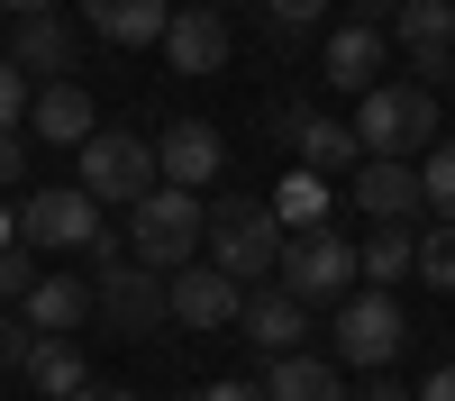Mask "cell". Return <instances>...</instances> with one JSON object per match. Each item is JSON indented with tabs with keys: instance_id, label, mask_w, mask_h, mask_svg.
I'll return each mask as SVG.
<instances>
[{
	"instance_id": "6da1fadb",
	"label": "cell",
	"mask_w": 455,
	"mask_h": 401,
	"mask_svg": "<svg viewBox=\"0 0 455 401\" xmlns=\"http://www.w3.org/2000/svg\"><path fill=\"white\" fill-rule=\"evenodd\" d=\"M201 237H210V210H201V192H173V182H156L137 210H128V255L146 274H182V265H201Z\"/></svg>"
},
{
	"instance_id": "7a4b0ae2",
	"label": "cell",
	"mask_w": 455,
	"mask_h": 401,
	"mask_svg": "<svg viewBox=\"0 0 455 401\" xmlns=\"http://www.w3.org/2000/svg\"><path fill=\"white\" fill-rule=\"evenodd\" d=\"M19 237H28V246H73V255H92V274L128 255V237L100 229V201L83 192V182H46V192H28V201H19Z\"/></svg>"
},
{
	"instance_id": "3957f363",
	"label": "cell",
	"mask_w": 455,
	"mask_h": 401,
	"mask_svg": "<svg viewBox=\"0 0 455 401\" xmlns=\"http://www.w3.org/2000/svg\"><path fill=\"white\" fill-rule=\"evenodd\" d=\"M201 255H210L228 283H246V292L274 283V265H283V219H274V201H219Z\"/></svg>"
},
{
	"instance_id": "277c9868",
	"label": "cell",
	"mask_w": 455,
	"mask_h": 401,
	"mask_svg": "<svg viewBox=\"0 0 455 401\" xmlns=\"http://www.w3.org/2000/svg\"><path fill=\"white\" fill-rule=\"evenodd\" d=\"M355 146L364 156H428L437 146V92L428 83H373L364 100H355Z\"/></svg>"
},
{
	"instance_id": "5b68a950",
	"label": "cell",
	"mask_w": 455,
	"mask_h": 401,
	"mask_svg": "<svg viewBox=\"0 0 455 401\" xmlns=\"http://www.w3.org/2000/svg\"><path fill=\"white\" fill-rule=\"evenodd\" d=\"M83 192L100 210H137L146 192H156V137H137V128H92L83 146Z\"/></svg>"
},
{
	"instance_id": "8992f818",
	"label": "cell",
	"mask_w": 455,
	"mask_h": 401,
	"mask_svg": "<svg viewBox=\"0 0 455 401\" xmlns=\"http://www.w3.org/2000/svg\"><path fill=\"white\" fill-rule=\"evenodd\" d=\"M274 283L291 292V301H347V283H355V246L337 237V229H291Z\"/></svg>"
},
{
	"instance_id": "52a82bcc",
	"label": "cell",
	"mask_w": 455,
	"mask_h": 401,
	"mask_svg": "<svg viewBox=\"0 0 455 401\" xmlns=\"http://www.w3.org/2000/svg\"><path fill=\"white\" fill-rule=\"evenodd\" d=\"M92 301H100V328H119V338H146L156 319H173L164 274H146L137 255H119V265H100V274H92Z\"/></svg>"
},
{
	"instance_id": "ba28073f",
	"label": "cell",
	"mask_w": 455,
	"mask_h": 401,
	"mask_svg": "<svg viewBox=\"0 0 455 401\" xmlns=\"http://www.w3.org/2000/svg\"><path fill=\"white\" fill-rule=\"evenodd\" d=\"M401 338H410V319H401V301H392V292H355V301L337 310V356H347V365H364V374H392Z\"/></svg>"
},
{
	"instance_id": "9c48e42d",
	"label": "cell",
	"mask_w": 455,
	"mask_h": 401,
	"mask_svg": "<svg viewBox=\"0 0 455 401\" xmlns=\"http://www.w3.org/2000/svg\"><path fill=\"white\" fill-rule=\"evenodd\" d=\"M156 173L173 182V192H210V182L228 173V137H219L210 119H173V128L156 137Z\"/></svg>"
},
{
	"instance_id": "30bf717a",
	"label": "cell",
	"mask_w": 455,
	"mask_h": 401,
	"mask_svg": "<svg viewBox=\"0 0 455 401\" xmlns=\"http://www.w3.org/2000/svg\"><path fill=\"white\" fill-rule=\"evenodd\" d=\"M237 338L264 347V365H274V356H300V338H310V301H291L283 283H255L246 310H237Z\"/></svg>"
},
{
	"instance_id": "8fae6325",
	"label": "cell",
	"mask_w": 455,
	"mask_h": 401,
	"mask_svg": "<svg viewBox=\"0 0 455 401\" xmlns=\"http://www.w3.org/2000/svg\"><path fill=\"white\" fill-rule=\"evenodd\" d=\"M164 301H173V319L182 328H237V310H246V283H228L210 255L201 265H182L173 283H164Z\"/></svg>"
},
{
	"instance_id": "7c38bea8",
	"label": "cell",
	"mask_w": 455,
	"mask_h": 401,
	"mask_svg": "<svg viewBox=\"0 0 455 401\" xmlns=\"http://www.w3.org/2000/svg\"><path fill=\"white\" fill-rule=\"evenodd\" d=\"M228 55H237L228 10H201V0H192V10H173V28H164V64H173V73H192V83H201V73H219Z\"/></svg>"
},
{
	"instance_id": "4fadbf2b",
	"label": "cell",
	"mask_w": 455,
	"mask_h": 401,
	"mask_svg": "<svg viewBox=\"0 0 455 401\" xmlns=\"http://www.w3.org/2000/svg\"><path fill=\"white\" fill-rule=\"evenodd\" d=\"M392 36L410 46V83H437V73H455V0H410V10L392 19Z\"/></svg>"
},
{
	"instance_id": "5bb4252c",
	"label": "cell",
	"mask_w": 455,
	"mask_h": 401,
	"mask_svg": "<svg viewBox=\"0 0 455 401\" xmlns=\"http://www.w3.org/2000/svg\"><path fill=\"white\" fill-rule=\"evenodd\" d=\"M283 137H291V156H300V164H319V173H355V164H364V146H355V119L283 109Z\"/></svg>"
},
{
	"instance_id": "9a60e30c",
	"label": "cell",
	"mask_w": 455,
	"mask_h": 401,
	"mask_svg": "<svg viewBox=\"0 0 455 401\" xmlns=\"http://www.w3.org/2000/svg\"><path fill=\"white\" fill-rule=\"evenodd\" d=\"M19 319L36 328V338H73L83 319H100V301H92L83 274H36V292L19 301Z\"/></svg>"
},
{
	"instance_id": "2e32d148",
	"label": "cell",
	"mask_w": 455,
	"mask_h": 401,
	"mask_svg": "<svg viewBox=\"0 0 455 401\" xmlns=\"http://www.w3.org/2000/svg\"><path fill=\"white\" fill-rule=\"evenodd\" d=\"M355 210L383 229V219H410L419 210V164H401V156H364L355 164Z\"/></svg>"
},
{
	"instance_id": "e0dca14e",
	"label": "cell",
	"mask_w": 455,
	"mask_h": 401,
	"mask_svg": "<svg viewBox=\"0 0 455 401\" xmlns=\"http://www.w3.org/2000/svg\"><path fill=\"white\" fill-rule=\"evenodd\" d=\"M73 36L64 19H19V36H10V64L28 73V83H73Z\"/></svg>"
},
{
	"instance_id": "ac0fdd59",
	"label": "cell",
	"mask_w": 455,
	"mask_h": 401,
	"mask_svg": "<svg viewBox=\"0 0 455 401\" xmlns=\"http://www.w3.org/2000/svg\"><path fill=\"white\" fill-rule=\"evenodd\" d=\"M83 28H100L109 46H164L173 0H83Z\"/></svg>"
},
{
	"instance_id": "d6986e66",
	"label": "cell",
	"mask_w": 455,
	"mask_h": 401,
	"mask_svg": "<svg viewBox=\"0 0 455 401\" xmlns=\"http://www.w3.org/2000/svg\"><path fill=\"white\" fill-rule=\"evenodd\" d=\"M28 128L46 137V146H92V92L83 83H46L28 100Z\"/></svg>"
},
{
	"instance_id": "ffe728a7",
	"label": "cell",
	"mask_w": 455,
	"mask_h": 401,
	"mask_svg": "<svg viewBox=\"0 0 455 401\" xmlns=\"http://www.w3.org/2000/svg\"><path fill=\"white\" fill-rule=\"evenodd\" d=\"M383 36H392V28H337V36H328V83L364 100L373 83H383Z\"/></svg>"
},
{
	"instance_id": "44dd1931",
	"label": "cell",
	"mask_w": 455,
	"mask_h": 401,
	"mask_svg": "<svg viewBox=\"0 0 455 401\" xmlns=\"http://www.w3.org/2000/svg\"><path fill=\"white\" fill-rule=\"evenodd\" d=\"M264 401H347V383H337V365H319L310 347H300V356L264 365Z\"/></svg>"
},
{
	"instance_id": "7402d4cb",
	"label": "cell",
	"mask_w": 455,
	"mask_h": 401,
	"mask_svg": "<svg viewBox=\"0 0 455 401\" xmlns=\"http://www.w3.org/2000/svg\"><path fill=\"white\" fill-rule=\"evenodd\" d=\"M19 374L36 383V392H55V401H73L92 383V365H83V347L73 338H28V356H19Z\"/></svg>"
},
{
	"instance_id": "603a6c76",
	"label": "cell",
	"mask_w": 455,
	"mask_h": 401,
	"mask_svg": "<svg viewBox=\"0 0 455 401\" xmlns=\"http://www.w3.org/2000/svg\"><path fill=\"white\" fill-rule=\"evenodd\" d=\"M355 274H373V292H392L401 274H419V237H410L401 219H383V229L355 246Z\"/></svg>"
},
{
	"instance_id": "cb8c5ba5",
	"label": "cell",
	"mask_w": 455,
	"mask_h": 401,
	"mask_svg": "<svg viewBox=\"0 0 455 401\" xmlns=\"http://www.w3.org/2000/svg\"><path fill=\"white\" fill-rule=\"evenodd\" d=\"M274 219H283V237H291V229H328V182H319L310 164H300V173H283Z\"/></svg>"
},
{
	"instance_id": "d4e9b609",
	"label": "cell",
	"mask_w": 455,
	"mask_h": 401,
	"mask_svg": "<svg viewBox=\"0 0 455 401\" xmlns=\"http://www.w3.org/2000/svg\"><path fill=\"white\" fill-rule=\"evenodd\" d=\"M419 201H428L437 219H455V137L428 146V164H419Z\"/></svg>"
},
{
	"instance_id": "484cf974",
	"label": "cell",
	"mask_w": 455,
	"mask_h": 401,
	"mask_svg": "<svg viewBox=\"0 0 455 401\" xmlns=\"http://www.w3.org/2000/svg\"><path fill=\"white\" fill-rule=\"evenodd\" d=\"M419 283H437V292H455V219H437V229L419 237Z\"/></svg>"
},
{
	"instance_id": "4316f807",
	"label": "cell",
	"mask_w": 455,
	"mask_h": 401,
	"mask_svg": "<svg viewBox=\"0 0 455 401\" xmlns=\"http://www.w3.org/2000/svg\"><path fill=\"white\" fill-rule=\"evenodd\" d=\"M28 100H36V92H28V73L0 55V137H19V109H28Z\"/></svg>"
},
{
	"instance_id": "83f0119b",
	"label": "cell",
	"mask_w": 455,
	"mask_h": 401,
	"mask_svg": "<svg viewBox=\"0 0 455 401\" xmlns=\"http://www.w3.org/2000/svg\"><path fill=\"white\" fill-rule=\"evenodd\" d=\"M0 292H19V301L36 292V246H28V237H19V246H0Z\"/></svg>"
},
{
	"instance_id": "f1b7e54d",
	"label": "cell",
	"mask_w": 455,
	"mask_h": 401,
	"mask_svg": "<svg viewBox=\"0 0 455 401\" xmlns=\"http://www.w3.org/2000/svg\"><path fill=\"white\" fill-rule=\"evenodd\" d=\"M19 173H28V146H19V137H0V201L19 192Z\"/></svg>"
},
{
	"instance_id": "f546056e",
	"label": "cell",
	"mask_w": 455,
	"mask_h": 401,
	"mask_svg": "<svg viewBox=\"0 0 455 401\" xmlns=\"http://www.w3.org/2000/svg\"><path fill=\"white\" fill-rule=\"evenodd\" d=\"M264 10H274L283 28H319V10H328V0H264Z\"/></svg>"
},
{
	"instance_id": "4dcf8cb0",
	"label": "cell",
	"mask_w": 455,
	"mask_h": 401,
	"mask_svg": "<svg viewBox=\"0 0 455 401\" xmlns=\"http://www.w3.org/2000/svg\"><path fill=\"white\" fill-rule=\"evenodd\" d=\"M201 401H264V383H237V374H228V383H201Z\"/></svg>"
},
{
	"instance_id": "1f68e13d",
	"label": "cell",
	"mask_w": 455,
	"mask_h": 401,
	"mask_svg": "<svg viewBox=\"0 0 455 401\" xmlns=\"http://www.w3.org/2000/svg\"><path fill=\"white\" fill-rule=\"evenodd\" d=\"M419 401H455V365H437V374L419 383Z\"/></svg>"
},
{
	"instance_id": "d6a6232c",
	"label": "cell",
	"mask_w": 455,
	"mask_h": 401,
	"mask_svg": "<svg viewBox=\"0 0 455 401\" xmlns=\"http://www.w3.org/2000/svg\"><path fill=\"white\" fill-rule=\"evenodd\" d=\"M73 401H137V392H128V383H83Z\"/></svg>"
},
{
	"instance_id": "836d02e7",
	"label": "cell",
	"mask_w": 455,
	"mask_h": 401,
	"mask_svg": "<svg viewBox=\"0 0 455 401\" xmlns=\"http://www.w3.org/2000/svg\"><path fill=\"white\" fill-rule=\"evenodd\" d=\"M10 19H55V0H0Z\"/></svg>"
},
{
	"instance_id": "e575fe53",
	"label": "cell",
	"mask_w": 455,
	"mask_h": 401,
	"mask_svg": "<svg viewBox=\"0 0 455 401\" xmlns=\"http://www.w3.org/2000/svg\"><path fill=\"white\" fill-rule=\"evenodd\" d=\"M0 246H19V219H10V210H0Z\"/></svg>"
},
{
	"instance_id": "d590c367",
	"label": "cell",
	"mask_w": 455,
	"mask_h": 401,
	"mask_svg": "<svg viewBox=\"0 0 455 401\" xmlns=\"http://www.w3.org/2000/svg\"><path fill=\"white\" fill-rule=\"evenodd\" d=\"M364 10H392V19H401V10H410V0H364Z\"/></svg>"
},
{
	"instance_id": "8d00e7d4",
	"label": "cell",
	"mask_w": 455,
	"mask_h": 401,
	"mask_svg": "<svg viewBox=\"0 0 455 401\" xmlns=\"http://www.w3.org/2000/svg\"><path fill=\"white\" fill-rule=\"evenodd\" d=\"M201 10H228V0H201Z\"/></svg>"
},
{
	"instance_id": "74e56055",
	"label": "cell",
	"mask_w": 455,
	"mask_h": 401,
	"mask_svg": "<svg viewBox=\"0 0 455 401\" xmlns=\"http://www.w3.org/2000/svg\"><path fill=\"white\" fill-rule=\"evenodd\" d=\"M0 338H10V328H0Z\"/></svg>"
}]
</instances>
